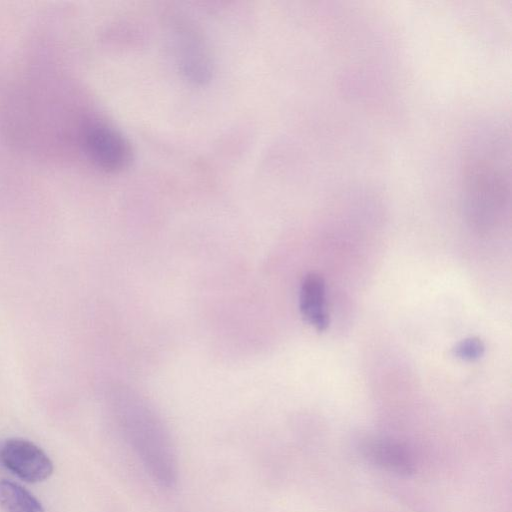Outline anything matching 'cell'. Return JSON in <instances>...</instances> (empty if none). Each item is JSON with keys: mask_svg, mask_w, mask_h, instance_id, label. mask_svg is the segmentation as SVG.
<instances>
[{"mask_svg": "<svg viewBox=\"0 0 512 512\" xmlns=\"http://www.w3.org/2000/svg\"><path fill=\"white\" fill-rule=\"evenodd\" d=\"M128 441L143 465L160 484L177 479V462L171 440L162 423L143 406L130 405L124 415Z\"/></svg>", "mask_w": 512, "mask_h": 512, "instance_id": "7a4b0ae2", "label": "cell"}, {"mask_svg": "<svg viewBox=\"0 0 512 512\" xmlns=\"http://www.w3.org/2000/svg\"><path fill=\"white\" fill-rule=\"evenodd\" d=\"M299 309L305 321L318 331H325L329 325L326 309L324 279L315 273L307 274L301 283Z\"/></svg>", "mask_w": 512, "mask_h": 512, "instance_id": "8992f818", "label": "cell"}, {"mask_svg": "<svg viewBox=\"0 0 512 512\" xmlns=\"http://www.w3.org/2000/svg\"><path fill=\"white\" fill-rule=\"evenodd\" d=\"M0 463L29 483L42 482L53 472L48 455L33 442L22 438L0 441Z\"/></svg>", "mask_w": 512, "mask_h": 512, "instance_id": "277c9868", "label": "cell"}, {"mask_svg": "<svg viewBox=\"0 0 512 512\" xmlns=\"http://www.w3.org/2000/svg\"><path fill=\"white\" fill-rule=\"evenodd\" d=\"M460 186L472 219L488 224L504 216L511 195V145L503 126L488 125L471 136L461 159Z\"/></svg>", "mask_w": 512, "mask_h": 512, "instance_id": "6da1fadb", "label": "cell"}, {"mask_svg": "<svg viewBox=\"0 0 512 512\" xmlns=\"http://www.w3.org/2000/svg\"><path fill=\"white\" fill-rule=\"evenodd\" d=\"M360 453L370 463L401 476L415 471V462L406 446L396 441L367 438L359 444Z\"/></svg>", "mask_w": 512, "mask_h": 512, "instance_id": "5b68a950", "label": "cell"}, {"mask_svg": "<svg viewBox=\"0 0 512 512\" xmlns=\"http://www.w3.org/2000/svg\"><path fill=\"white\" fill-rule=\"evenodd\" d=\"M82 144L88 159L105 172L121 171L132 160V149L126 138L103 122H90L84 127Z\"/></svg>", "mask_w": 512, "mask_h": 512, "instance_id": "3957f363", "label": "cell"}, {"mask_svg": "<svg viewBox=\"0 0 512 512\" xmlns=\"http://www.w3.org/2000/svg\"><path fill=\"white\" fill-rule=\"evenodd\" d=\"M0 508L3 512H44L33 494L8 480L0 481Z\"/></svg>", "mask_w": 512, "mask_h": 512, "instance_id": "52a82bcc", "label": "cell"}, {"mask_svg": "<svg viewBox=\"0 0 512 512\" xmlns=\"http://www.w3.org/2000/svg\"><path fill=\"white\" fill-rule=\"evenodd\" d=\"M484 351V343L476 337L463 339L453 348L454 356L465 361H473L479 359L484 354Z\"/></svg>", "mask_w": 512, "mask_h": 512, "instance_id": "ba28073f", "label": "cell"}]
</instances>
